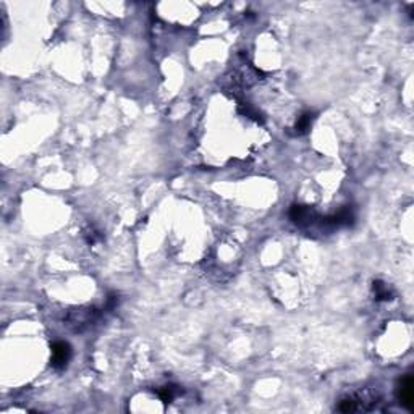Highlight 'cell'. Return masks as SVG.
Here are the masks:
<instances>
[{
    "mask_svg": "<svg viewBox=\"0 0 414 414\" xmlns=\"http://www.w3.org/2000/svg\"><path fill=\"white\" fill-rule=\"evenodd\" d=\"M175 395H177V392H175V388L173 387H164V388L159 390V397L164 403H170V401H173Z\"/></svg>",
    "mask_w": 414,
    "mask_h": 414,
    "instance_id": "7",
    "label": "cell"
},
{
    "mask_svg": "<svg viewBox=\"0 0 414 414\" xmlns=\"http://www.w3.org/2000/svg\"><path fill=\"white\" fill-rule=\"evenodd\" d=\"M71 358V348L67 341H55L52 345V366L55 369H63Z\"/></svg>",
    "mask_w": 414,
    "mask_h": 414,
    "instance_id": "2",
    "label": "cell"
},
{
    "mask_svg": "<svg viewBox=\"0 0 414 414\" xmlns=\"http://www.w3.org/2000/svg\"><path fill=\"white\" fill-rule=\"evenodd\" d=\"M356 410H358L356 401L351 400V398L341 400L340 405H338V411H341V413H351V411H356Z\"/></svg>",
    "mask_w": 414,
    "mask_h": 414,
    "instance_id": "8",
    "label": "cell"
},
{
    "mask_svg": "<svg viewBox=\"0 0 414 414\" xmlns=\"http://www.w3.org/2000/svg\"><path fill=\"white\" fill-rule=\"evenodd\" d=\"M288 215H290L291 222H295V224H303V222L313 217V211L308 206H293Z\"/></svg>",
    "mask_w": 414,
    "mask_h": 414,
    "instance_id": "4",
    "label": "cell"
},
{
    "mask_svg": "<svg viewBox=\"0 0 414 414\" xmlns=\"http://www.w3.org/2000/svg\"><path fill=\"white\" fill-rule=\"evenodd\" d=\"M374 293H375V298L379 299V301H388V299H392V291H390V288L382 283V281H374Z\"/></svg>",
    "mask_w": 414,
    "mask_h": 414,
    "instance_id": "5",
    "label": "cell"
},
{
    "mask_svg": "<svg viewBox=\"0 0 414 414\" xmlns=\"http://www.w3.org/2000/svg\"><path fill=\"white\" fill-rule=\"evenodd\" d=\"M311 123H313V113H309V112L303 113L296 122V131H299V133H306V131L311 128Z\"/></svg>",
    "mask_w": 414,
    "mask_h": 414,
    "instance_id": "6",
    "label": "cell"
},
{
    "mask_svg": "<svg viewBox=\"0 0 414 414\" xmlns=\"http://www.w3.org/2000/svg\"><path fill=\"white\" fill-rule=\"evenodd\" d=\"M353 220H355V214H353V211L350 207H343V209H340L337 214L323 219V224L330 225V227H346V225H351Z\"/></svg>",
    "mask_w": 414,
    "mask_h": 414,
    "instance_id": "3",
    "label": "cell"
},
{
    "mask_svg": "<svg viewBox=\"0 0 414 414\" xmlns=\"http://www.w3.org/2000/svg\"><path fill=\"white\" fill-rule=\"evenodd\" d=\"M414 382L411 375H405L400 380L398 385V401L400 405L406 408L408 411H413V403H414Z\"/></svg>",
    "mask_w": 414,
    "mask_h": 414,
    "instance_id": "1",
    "label": "cell"
}]
</instances>
